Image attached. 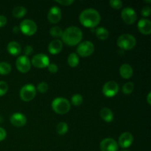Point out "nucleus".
Wrapping results in <instances>:
<instances>
[{"mask_svg":"<svg viewBox=\"0 0 151 151\" xmlns=\"http://www.w3.org/2000/svg\"><path fill=\"white\" fill-rule=\"evenodd\" d=\"M80 22L86 27L94 28L97 27L101 21V17L95 9L88 8L83 10L79 16Z\"/></svg>","mask_w":151,"mask_h":151,"instance_id":"nucleus-1","label":"nucleus"},{"mask_svg":"<svg viewBox=\"0 0 151 151\" xmlns=\"http://www.w3.org/2000/svg\"><path fill=\"white\" fill-rule=\"evenodd\" d=\"M61 38L66 45L72 47L80 44L83 38V32L77 27H69L64 29Z\"/></svg>","mask_w":151,"mask_h":151,"instance_id":"nucleus-2","label":"nucleus"},{"mask_svg":"<svg viewBox=\"0 0 151 151\" xmlns=\"http://www.w3.org/2000/svg\"><path fill=\"white\" fill-rule=\"evenodd\" d=\"M52 108L55 113L58 114H65L69 111L71 108L69 100L63 97H57L52 103Z\"/></svg>","mask_w":151,"mask_h":151,"instance_id":"nucleus-3","label":"nucleus"},{"mask_svg":"<svg viewBox=\"0 0 151 151\" xmlns=\"http://www.w3.org/2000/svg\"><path fill=\"white\" fill-rule=\"evenodd\" d=\"M116 43L119 48L124 50H130L135 47L137 44V40L135 37L131 34L125 33L122 34L118 38Z\"/></svg>","mask_w":151,"mask_h":151,"instance_id":"nucleus-4","label":"nucleus"},{"mask_svg":"<svg viewBox=\"0 0 151 151\" xmlns=\"http://www.w3.org/2000/svg\"><path fill=\"white\" fill-rule=\"evenodd\" d=\"M19 95L23 101L29 102L36 95V88L32 84H27L21 88Z\"/></svg>","mask_w":151,"mask_h":151,"instance_id":"nucleus-5","label":"nucleus"},{"mask_svg":"<svg viewBox=\"0 0 151 151\" xmlns=\"http://www.w3.org/2000/svg\"><path fill=\"white\" fill-rule=\"evenodd\" d=\"M19 30L24 35L31 36L34 35L37 31V25L33 21L29 19H25L20 23Z\"/></svg>","mask_w":151,"mask_h":151,"instance_id":"nucleus-6","label":"nucleus"},{"mask_svg":"<svg viewBox=\"0 0 151 151\" xmlns=\"http://www.w3.org/2000/svg\"><path fill=\"white\" fill-rule=\"evenodd\" d=\"M94 51V46L91 41H86L79 44L77 48V53L81 57L86 58L88 57Z\"/></svg>","mask_w":151,"mask_h":151,"instance_id":"nucleus-7","label":"nucleus"},{"mask_svg":"<svg viewBox=\"0 0 151 151\" xmlns=\"http://www.w3.org/2000/svg\"><path fill=\"white\" fill-rule=\"evenodd\" d=\"M119 91V85L116 81L106 82L103 87V94L107 97H113Z\"/></svg>","mask_w":151,"mask_h":151,"instance_id":"nucleus-8","label":"nucleus"},{"mask_svg":"<svg viewBox=\"0 0 151 151\" xmlns=\"http://www.w3.org/2000/svg\"><path fill=\"white\" fill-rule=\"evenodd\" d=\"M121 17H122V20L127 24H133L134 22H136L137 18V13L135 10L133 8L130 7H125L123 10H122L121 13Z\"/></svg>","mask_w":151,"mask_h":151,"instance_id":"nucleus-9","label":"nucleus"},{"mask_svg":"<svg viewBox=\"0 0 151 151\" xmlns=\"http://www.w3.org/2000/svg\"><path fill=\"white\" fill-rule=\"evenodd\" d=\"M30 62L32 66L36 68H39V69L47 67L48 65L50 64L49 58L46 55L42 54V53L34 55Z\"/></svg>","mask_w":151,"mask_h":151,"instance_id":"nucleus-10","label":"nucleus"},{"mask_svg":"<svg viewBox=\"0 0 151 151\" xmlns=\"http://www.w3.org/2000/svg\"><path fill=\"white\" fill-rule=\"evenodd\" d=\"M16 66L19 72L22 73H27L31 68V62L27 56L21 55L16 59Z\"/></svg>","mask_w":151,"mask_h":151,"instance_id":"nucleus-11","label":"nucleus"},{"mask_svg":"<svg viewBox=\"0 0 151 151\" xmlns=\"http://www.w3.org/2000/svg\"><path fill=\"white\" fill-rule=\"evenodd\" d=\"M100 148L101 151H117L118 144L114 139L106 138L100 142Z\"/></svg>","mask_w":151,"mask_h":151,"instance_id":"nucleus-12","label":"nucleus"},{"mask_svg":"<svg viewBox=\"0 0 151 151\" xmlns=\"http://www.w3.org/2000/svg\"><path fill=\"white\" fill-rule=\"evenodd\" d=\"M61 10L57 6H54V7H51L50 10H49L48 16V20L50 23L52 24H58L61 19Z\"/></svg>","mask_w":151,"mask_h":151,"instance_id":"nucleus-13","label":"nucleus"},{"mask_svg":"<svg viewBox=\"0 0 151 151\" xmlns=\"http://www.w3.org/2000/svg\"><path fill=\"white\" fill-rule=\"evenodd\" d=\"M134 142V137L129 132H125L120 135L119 138V145L122 148L129 147Z\"/></svg>","mask_w":151,"mask_h":151,"instance_id":"nucleus-14","label":"nucleus"},{"mask_svg":"<svg viewBox=\"0 0 151 151\" xmlns=\"http://www.w3.org/2000/svg\"><path fill=\"white\" fill-rule=\"evenodd\" d=\"M10 122L16 127H22L26 125L27 118L23 114L15 113L10 116Z\"/></svg>","mask_w":151,"mask_h":151,"instance_id":"nucleus-15","label":"nucleus"},{"mask_svg":"<svg viewBox=\"0 0 151 151\" xmlns=\"http://www.w3.org/2000/svg\"><path fill=\"white\" fill-rule=\"evenodd\" d=\"M137 27L142 34L148 35L151 33V22L149 19H140L137 24Z\"/></svg>","mask_w":151,"mask_h":151,"instance_id":"nucleus-16","label":"nucleus"},{"mask_svg":"<svg viewBox=\"0 0 151 151\" xmlns=\"http://www.w3.org/2000/svg\"><path fill=\"white\" fill-rule=\"evenodd\" d=\"M62 49H63V43L59 39L53 40L48 46V50L52 55L58 54L60 52Z\"/></svg>","mask_w":151,"mask_h":151,"instance_id":"nucleus-17","label":"nucleus"},{"mask_svg":"<svg viewBox=\"0 0 151 151\" xmlns=\"http://www.w3.org/2000/svg\"><path fill=\"white\" fill-rule=\"evenodd\" d=\"M119 74L124 79H129L133 76L134 70L131 65L128 63H123L119 67Z\"/></svg>","mask_w":151,"mask_h":151,"instance_id":"nucleus-18","label":"nucleus"},{"mask_svg":"<svg viewBox=\"0 0 151 151\" xmlns=\"http://www.w3.org/2000/svg\"><path fill=\"white\" fill-rule=\"evenodd\" d=\"M7 50L10 55L14 56L19 55L22 51L20 44L16 41H11V42L9 43L7 46Z\"/></svg>","mask_w":151,"mask_h":151,"instance_id":"nucleus-19","label":"nucleus"},{"mask_svg":"<svg viewBox=\"0 0 151 151\" xmlns=\"http://www.w3.org/2000/svg\"><path fill=\"white\" fill-rule=\"evenodd\" d=\"M100 117L106 122H111L114 119V114L110 109L103 108L100 111Z\"/></svg>","mask_w":151,"mask_h":151,"instance_id":"nucleus-20","label":"nucleus"},{"mask_svg":"<svg viewBox=\"0 0 151 151\" xmlns=\"http://www.w3.org/2000/svg\"><path fill=\"white\" fill-rule=\"evenodd\" d=\"M95 34L96 36L98 39L102 40V41H104V40L107 39L108 37H109V32L108 31V29L106 28L103 27H100L96 29L95 30Z\"/></svg>","mask_w":151,"mask_h":151,"instance_id":"nucleus-21","label":"nucleus"},{"mask_svg":"<svg viewBox=\"0 0 151 151\" xmlns=\"http://www.w3.org/2000/svg\"><path fill=\"white\" fill-rule=\"evenodd\" d=\"M27 9L25 8L23 6H18L16 7L13 10V16L15 18H17V19H20V18L24 17L25 15L27 14Z\"/></svg>","mask_w":151,"mask_h":151,"instance_id":"nucleus-22","label":"nucleus"},{"mask_svg":"<svg viewBox=\"0 0 151 151\" xmlns=\"http://www.w3.org/2000/svg\"><path fill=\"white\" fill-rule=\"evenodd\" d=\"M67 61L71 67H76L79 64V57L76 53L72 52L68 57Z\"/></svg>","mask_w":151,"mask_h":151,"instance_id":"nucleus-23","label":"nucleus"},{"mask_svg":"<svg viewBox=\"0 0 151 151\" xmlns=\"http://www.w3.org/2000/svg\"><path fill=\"white\" fill-rule=\"evenodd\" d=\"M56 131L59 135H64L68 131V125L64 122H59L56 126Z\"/></svg>","mask_w":151,"mask_h":151,"instance_id":"nucleus-24","label":"nucleus"},{"mask_svg":"<svg viewBox=\"0 0 151 151\" xmlns=\"http://www.w3.org/2000/svg\"><path fill=\"white\" fill-rule=\"evenodd\" d=\"M11 66L7 62H1L0 63V75H5L11 72Z\"/></svg>","mask_w":151,"mask_h":151,"instance_id":"nucleus-25","label":"nucleus"},{"mask_svg":"<svg viewBox=\"0 0 151 151\" xmlns=\"http://www.w3.org/2000/svg\"><path fill=\"white\" fill-rule=\"evenodd\" d=\"M50 33L51 36L53 37V38H60V37L62 36L63 30H62L60 27L54 26L50 29Z\"/></svg>","mask_w":151,"mask_h":151,"instance_id":"nucleus-26","label":"nucleus"},{"mask_svg":"<svg viewBox=\"0 0 151 151\" xmlns=\"http://www.w3.org/2000/svg\"><path fill=\"white\" fill-rule=\"evenodd\" d=\"M134 84L132 82H128L125 83L122 86V92L125 94H131L134 91Z\"/></svg>","mask_w":151,"mask_h":151,"instance_id":"nucleus-27","label":"nucleus"},{"mask_svg":"<svg viewBox=\"0 0 151 151\" xmlns=\"http://www.w3.org/2000/svg\"><path fill=\"white\" fill-rule=\"evenodd\" d=\"M83 97L79 94H74L72 97V103L73 106H79L82 104L83 103Z\"/></svg>","mask_w":151,"mask_h":151,"instance_id":"nucleus-28","label":"nucleus"},{"mask_svg":"<svg viewBox=\"0 0 151 151\" xmlns=\"http://www.w3.org/2000/svg\"><path fill=\"white\" fill-rule=\"evenodd\" d=\"M109 4L111 7L116 10H119L122 7V2L120 0H111L109 1Z\"/></svg>","mask_w":151,"mask_h":151,"instance_id":"nucleus-29","label":"nucleus"},{"mask_svg":"<svg viewBox=\"0 0 151 151\" xmlns=\"http://www.w3.org/2000/svg\"><path fill=\"white\" fill-rule=\"evenodd\" d=\"M8 90V85L5 81H0V97L4 95Z\"/></svg>","mask_w":151,"mask_h":151,"instance_id":"nucleus-30","label":"nucleus"},{"mask_svg":"<svg viewBox=\"0 0 151 151\" xmlns=\"http://www.w3.org/2000/svg\"><path fill=\"white\" fill-rule=\"evenodd\" d=\"M37 90L40 93H42V94L47 92V91L48 90V84L45 82L40 83L38 86H37Z\"/></svg>","mask_w":151,"mask_h":151,"instance_id":"nucleus-31","label":"nucleus"},{"mask_svg":"<svg viewBox=\"0 0 151 151\" xmlns=\"http://www.w3.org/2000/svg\"><path fill=\"white\" fill-rule=\"evenodd\" d=\"M141 13L142 15V16H144V17H148L151 13V8L150 6H145L142 9Z\"/></svg>","mask_w":151,"mask_h":151,"instance_id":"nucleus-32","label":"nucleus"},{"mask_svg":"<svg viewBox=\"0 0 151 151\" xmlns=\"http://www.w3.org/2000/svg\"><path fill=\"white\" fill-rule=\"evenodd\" d=\"M47 68H48L49 72H51V73H56L58 71V67L55 63H50L48 66H47Z\"/></svg>","mask_w":151,"mask_h":151,"instance_id":"nucleus-33","label":"nucleus"},{"mask_svg":"<svg viewBox=\"0 0 151 151\" xmlns=\"http://www.w3.org/2000/svg\"><path fill=\"white\" fill-rule=\"evenodd\" d=\"M55 2L58 3V4H62V5L63 6H69L71 5L72 4H73L75 1H73V0H56Z\"/></svg>","mask_w":151,"mask_h":151,"instance_id":"nucleus-34","label":"nucleus"},{"mask_svg":"<svg viewBox=\"0 0 151 151\" xmlns=\"http://www.w3.org/2000/svg\"><path fill=\"white\" fill-rule=\"evenodd\" d=\"M32 52H33V49H32V47L29 45L26 46L24 50V52L25 56L29 55L32 54Z\"/></svg>","mask_w":151,"mask_h":151,"instance_id":"nucleus-35","label":"nucleus"},{"mask_svg":"<svg viewBox=\"0 0 151 151\" xmlns=\"http://www.w3.org/2000/svg\"><path fill=\"white\" fill-rule=\"evenodd\" d=\"M7 18L4 16L0 15V27H2L5 26L6 24H7Z\"/></svg>","mask_w":151,"mask_h":151,"instance_id":"nucleus-36","label":"nucleus"},{"mask_svg":"<svg viewBox=\"0 0 151 151\" xmlns=\"http://www.w3.org/2000/svg\"><path fill=\"white\" fill-rule=\"evenodd\" d=\"M6 136H7V133L5 130L0 127V142L3 141L6 138Z\"/></svg>","mask_w":151,"mask_h":151,"instance_id":"nucleus-37","label":"nucleus"},{"mask_svg":"<svg viewBox=\"0 0 151 151\" xmlns=\"http://www.w3.org/2000/svg\"><path fill=\"white\" fill-rule=\"evenodd\" d=\"M150 96H151V92L148 93V94H147V103H148L149 105L151 104V100H150Z\"/></svg>","mask_w":151,"mask_h":151,"instance_id":"nucleus-38","label":"nucleus"},{"mask_svg":"<svg viewBox=\"0 0 151 151\" xmlns=\"http://www.w3.org/2000/svg\"><path fill=\"white\" fill-rule=\"evenodd\" d=\"M13 32H14V33H18V32H19V28L18 27H13Z\"/></svg>","mask_w":151,"mask_h":151,"instance_id":"nucleus-39","label":"nucleus"},{"mask_svg":"<svg viewBox=\"0 0 151 151\" xmlns=\"http://www.w3.org/2000/svg\"><path fill=\"white\" fill-rule=\"evenodd\" d=\"M145 1V2H147V3H150L151 2V1Z\"/></svg>","mask_w":151,"mask_h":151,"instance_id":"nucleus-40","label":"nucleus"},{"mask_svg":"<svg viewBox=\"0 0 151 151\" xmlns=\"http://www.w3.org/2000/svg\"><path fill=\"white\" fill-rule=\"evenodd\" d=\"M121 151H130V150H121Z\"/></svg>","mask_w":151,"mask_h":151,"instance_id":"nucleus-41","label":"nucleus"}]
</instances>
